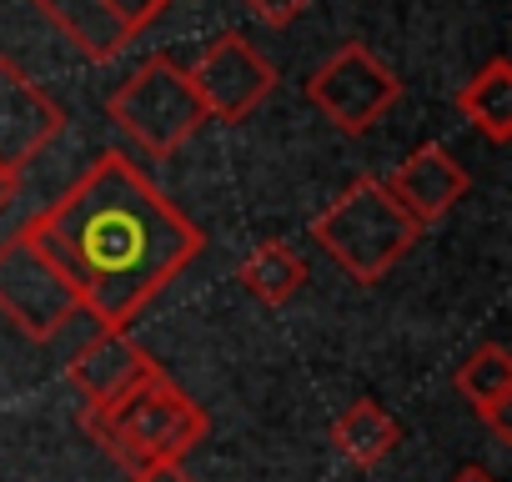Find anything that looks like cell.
I'll return each mask as SVG.
<instances>
[{"label": "cell", "mask_w": 512, "mask_h": 482, "mask_svg": "<svg viewBox=\"0 0 512 482\" xmlns=\"http://www.w3.org/2000/svg\"><path fill=\"white\" fill-rule=\"evenodd\" d=\"M312 0H246V11L262 21V26H292Z\"/></svg>", "instance_id": "cell-17"}, {"label": "cell", "mask_w": 512, "mask_h": 482, "mask_svg": "<svg viewBox=\"0 0 512 482\" xmlns=\"http://www.w3.org/2000/svg\"><path fill=\"white\" fill-rule=\"evenodd\" d=\"M106 116L111 126H121L151 161L176 156L201 126H206V106L191 91V76L171 61V56H151L141 61L111 96H106Z\"/></svg>", "instance_id": "cell-4"}, {"label": "cell", "mask_w": 512, "mask_h": 482, "mask_svg": "<svg viewBox=\"0 0 512 482\" xmlns=\"http://www.w3.org/2000/svg\"><path fill=\"white\" fill-rule=\"evenodd\" d=\"M81 292L76 282L56 267V257L31 236V226L11 231L0 241V317L21 337L51 342L81 317Z\"/></svg>", "instance_id": "cell-5"}, {"label": "cell", "mask_w": 512, "mask_h": 482, "mask_svg": "<svg viewBox=\"0 0 512 482\" xmlns=\"http://www.w3.org/2000/svg\"><path fill=\"white\" fill-rule=\"evenodd\" d=\"M61 131L66 111L11 56H0V166L26 171Z\"/></svg>", "instance_id": "cell-8"}, {"label": "cell", "mask_w": 512, "mask_h": 482, "mask_svg": "<svg viewBox=\"0 0 512 482\" xmlns=\"http://www.w3.org/2000/svg\"><path fill=\"white\" fill-rule=\"evenodd\" d=\"M452 387L487 422V432L497 442H512V422H507V407H512V357H507L502 342H482L472 357H462V367L452 372Z\"/></svg>", "instance_id": "cell-11"}, {"label": "cell", "mask_w": 512, "mask_h": 482, "mask_svg": "<svg viewBox=\"0 0 512 482\" xmlns=\"http://www.w3.org/2000/svg\"><path fill=\"white\" fill-rule=\"evenodd\" d=\"M186 76H191V91L206 106V121H226V126L246 121L256 106L277 91V81H282L277 66L256 51L246 36H236V31L216 36L196 56V66Z\"/></svg>", "instance_id": "cell-7"}, {"label": "cell", "mask_w": 512, "mask_h": 482, "mask_svg": "<svg viewBox=\"0 0 512 482\" xmlns=\"http://www.w3.org/2000/svg\"><path fill=\"white\" fill-rule=\"evenodd\" d=\"M31 6L86 56V61H111L121 56L131 41L111 11V0H31Z\"/></svg>", "instance_id": "cell-12"}, {"label": "cell", "mask_w": 512, "mask_h": 482, "mask_svg": "<svg viewBox=\"0 0 512 482\" xmlns=\"http://www.w3.org/2000/svg\"><path fill=\"white\" fill-rule=\"evenodd\" d=\"M161 362L131 337V327H101L66 367V382L86 397V407L116 402L121 392H131L136 382L156 377Z\"/></svg>", "instance_id": "cell-9"}, {"label": "cell", "mask_w": 512, "mask_h": 482, "mask_svg": "<svg viewBox=\"0 0 512 482\" xmlns=\"http://www.w3.org/2000/svg\"><path fill=\"white\" fill-rule=\"evenodd\" d=\"M26 226L101 327H131L206 252V231L181 216L126 151L96 156L81 181Z\"/></svg>", "instance_id": "cell-1"}, {"label": "cell", "mask_w": 512, "mask_h": 482, "mask_svg": "<svg viewBox=\"0 0 512 482\" xmlns=\"http://www.w3.org/2000/svg\"><path fill=\"white\" fill-rule=\"evenodd\" d=\"M131 482H196L181 462H151V467H136Z\"/></svg>", "instance_id": "cell-18"}, {"label": "cell", "mask_w": 512, "mask_h": 482, "mask_svg": "<svg viewBox=\"0 0 512 482\" xmlns=\"http://www.w3.org/2000/svg\"><path fill=\"white\" fill-rule=\"evenodd\" d=\"M236 282L262 307H287L307 287V262L297 257L292 241H262V247H251L246 262L236 267Z\"/></svg>", "instance_id": "cell-15"}, {"label": "cell", "mask_w": 512, "mask_h": 482, "mask_svg": "<svg viewBox=\"0 0 512 482\" xmlns=\"http://www.w3.org/2000/svg\"><path fill=\"white\" fill-rule=\"evenodd\" d=\"M457 116L472 121L487 141H507L512 136V61L507 56H492L467 86H457L452 96Z\"/></svg>", "instance_id": "cell-14"}, {"label": "cell", "mask_w": 512, "mask_h": 482, "mask_svg": "<svg viewBox=\"0 0 512 482\" xmlns=\"http://www.w3.org/2000/svg\"><path fill=\"white\" fill-rule=\"evenodd\" d=\"M16 191H21V171H11V166H0V211H6V206L16 201Z\"/></svg>", "instance_id": "cell-19"}, {"label": "cell", "mask_w": 512, "mask_h": 482, "mask_svg": "<svg viewBox=\"0 0 512 482\" xmlns=\"http://www.w3.org/2000/svg\"><path fill=\"white\" fill-rule=\"evenodd\" d=\"M166 6H171V0H111V11H116L126 41H136L141 31H151V26L166 16Z\"/></svg>", "instance_id": "cell-16"}, {"label": "cell", "mask_w": 512, "mask_h": 482, "mask_svg": "<svg viewBox=\"0 0 512 482\" xmlns=\"http://www.w3.org/2000/svg\"><path fill=\"white\" fill-rule=\"evenodd\" d=\"M427 226L407 216V206L392 196L382 176H357L317 221L312 241L362 287H377L412 247Z\"/></svg>", "instance_id": "cell-3"}, {"label": "cell", "mask_w": 512, "mask_h": 482, "mask_svg": "<svg viewBox=\"0 0 512 482\" xmlns=\"http://www.w3.org/2000/svg\"><path fill=\"white\" fill-rule=\"evenodd\" d=\"M211 417L206 407L181 392L166 372L136 382L131 392H121L116 402H101V407H86V432L91 442L121 462L126 472L136 467H151V462H181L201 437H206Z\"/></svg>", "instance_id": "cell-2"}, {"label": "cell", "mask_w": 512, "mask_h": 482, "mask_svg": "<svg viewBox=\"0 0 512 482\" xmlns=\"http://www.w3.org/2000/svg\"><path fill=\"white\" fill-rule=\"evenodd\" d=\"M332 447L342 452V462H352L357 472H367V467L387 462L402 447V422L382 402L357 397L352 407H342L332 417Z\"/></svg>", "instance_id": "cell-13"}, {"label": "cell", "mask_w": 512, "mask_h": 482, "mask_svg": "<svg viewBox=\"0 0 512 482\" xmlns=\"http://www.w3.org/2000/svg\"><path fill=\"white\" fill-rule=\"evenodd\" d=\"M307 101L347 136L372 131L397 101H402V76L362 41L337 46L312 76H307Z\"/></svg>", "instance_id": "cell-6"}, {"label": "cell", "mask_w": 512, "mask_h": 482, "mask_svg": "<svg viewBox=\"0 0 512 482\" xmlns=\"http://www.w3.org/2000/svg\"><path fill=\"white\" fill-rule=\"evenodd\" d=\"M392 196L407 206V216L417 221V226H432V221H442L467 191H472V176H467V166L447 151V146H437V141H427V146H417L397 171H392Z\"/></svg>", "instance_id": "cell-10"}]
</instances>
